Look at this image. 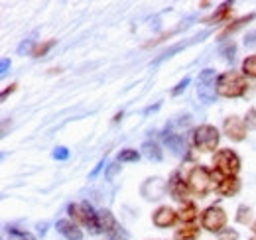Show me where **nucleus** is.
<instances>
[{
  "mask_svg": "<svg viewBox=\"0 0 256 240\" xmlns=\"http://www.w3.org/2000/svg\"><path fill=\"white\" fill-rule=\"evenodd\" d=\"M116 160H118L120 164H128V162H138V160H140V152L132 150V148L120 150V154L116 156Z\"/></svg>",
  "mask_w": 256,
  "mask_h": 240,
  "instance_id": "obj_24",
  "label": "nucleus"
},
{
  "mask_svg": "<svg viewBox=\"0 0 256 240\" xmlns=\"http://www.w3.org/2000/svg\"><path fill=\"white\" fill-rule=\"evenodd\" d=\"M166 191H168V181H164L162 178L146 180L144 185H142V189H140L142 197L148 199V201H158V199H162L166 195Z\"/></svg>",
  "mask_w": 256,
  "mask_h": 240,
  "instance_id": "obj_9",
  "label": "nucleus"
},
{
  "mask_svg": "<svg viewBox=\"0 0 256 240\" xmlns=\"http://www.w3.org/2000/svg\"><path fill=\"white\" fill-rule=\"evenodd\" d=\"M118 168H120V166H118V164H112V168H110V170H108V180H112V178H114V174H116V172H118Z\"/></svg>",
  "mask_w": 256,
  "mask_h": 240,
  "instance_id": "obj_33",
  "label": "nucleus"
},
{
  "mask_svg": "<svg viewBox=\"0 0 256 240\" xmlns=\"http://www.w3.org/2000/svg\"><path fill=\"white\" fill-rule=\"evenodd\" d=\"M211 181H213V176L211 172L205 168V166H195L190 176H188V185H190V191L203 197L207 195V191L211 189Z\"/></svg>",
  "mask_w": 256,
  "mask_h": 240,
  "instance_id": "obj_6",
  "label": "nucleus"
},
{
  "mask_svg": "<svg viewBox=\"0 0 256 240\" xmlns=\"http://www.w3.org/2000/svg\"><path fill=\"white\" fill-rule=\"evenodd\" d=\"M102 166H104V162H100V164H98V166H96L95 170H93V174H91V178H95L96 174H98V172H100V170H102Z\"/></svg>",
  "mask_w": 256,
  "mask_h": 240,
  "instance_id": "obj_36",
  "label": "nucleus"
},
{
  "mask_svg": "<svg viewBox=\"0 0 256 240\" xmlns=\"http://www.w3.org/2000/svg\"><path fill=\"white\" fill-rule=\"evenodd\" d=\"M213 166L223 178H236L240 172V158L232 150H219L213 158Z\"/></svg>",
  "mask_w": 256,
  "mask_h": 240,
  "instance_id": "obj_4",
  "label": "nucleus"
},
{
  "mask_svg": "<svg viewBox=\"0 0 256 240\" xmlns=\"http://www.w3.org/2000/svg\"><path fill=\"white\" fill-rule=\"evenodd\" d=\"M221 134L215 126L211 124H201L193 130V146L201 152H215V148L219 146Z\"/></svg>",
  "mask_w": 256,
  "mask_h": 240,
  "instance_id": "obj_3",
  "label": "nucleus"
},
{
  "mask_svg": "<svg viewBox=\"0 0 256 240\" xmlns=\"http://www.w3.org/2000/svg\"><path fill=\"white\" fill-rule=\"evenodd\" d=\"M54 44H56V42H48V44H44V46H38L32 54L36 56V58H40V56H44V54H46L50 48H54Z\"/></svg>",
  "mask_w": 256,
  "mask_h": 240,
  "instance_id": "obj_30",
  "label": "nucleus"
},
{
  "mask_svg": "<svg viewBox=\"0 0 256 240\" xmlns=\"http://www.w3.org/2000/svg\"><path fill=\"white\" fill-rule=\"evenodd\" d=\"M244 124H246V128H252V130H256V108H250V110L246 112Z\"/></svg>",
  "mask_w": 256,
  "mask_h": 240,
  "instance_id": "obj_29",
  "label": "nucleus"
},
{
  "mask_svg": "<svg viewBox=\"0 0 256 240\" xmlns=\"http://www.w3.org/2000/svg\"><path fill=\"white\" fill-rule=\"evenodd\" d=\"M56 228L60 234H64L67 240H83V232L81 228L73 222V220H67V218H62L56 222Z\"/></svg>",
  "mask_w": 256,
  "mask_h": 240,
  "instance_id": "obj_15",
  "label": "nucleus"
},
{
  "mask_svg": "<svg viewBox=\"0 0 256 240\" xmlns=\"http://www.w3.org/2000/svg\"><path fill=\"white\" fill-rule=\"evenodd\" d=\"M54 160H58V162H65V160H69V150L64 148V146H58V148L54 150Z\"/></svg>",
  "mask_w": 256,
  "mask_h": 240,
  "instance_id": "obj_27",
  "label": "nucleus"
},
{
  "mask_svg": "<svg viewBox=\"0 0 256 240\" xmlns=\"http://www.w3.org/2000/svg\"><path fill=\"white\" fill-rule=\"evenodd\" d=\"M178 216H180V220L186 222V224L193 222V220L197 218V207H195V203H192V201L182 203V207L178 210Z\"/></svg>",
  "mask_w": 256,
  "mask_h": 240,
  "instance_id": "obj_17",
  "label": "nucleus"
},
{
  "mask_svg": "<svg viewBox=\"0 0 256 240\" xmlns=\"http://www.w3.org/2000/svg\"><path fill=\"white\" fill-rule=\"evenodd\" d=\"M96 220H98V230L102 232H108V234H114L118 230V224H116V218L112 216V212L108 209H100L96 210Z\"/></svg>",
  "mask_w": 256,
  "mask_h": 240,
  "instance_id": "obj_14",
  "label": "nucleus"
},
{
  "mask_svg": "<svg viewBox=\"0 0 256 240\" xmlns=\"http://www.w3.org/2000/svg\"><path fill=\"white\" fill-rule=\"evenodd\" d=\"M217 73L215 69H203L197 75V98L203 104H211L219 94H217Z\"/></svg>",
  "mask_w": 256,
  "mask_h": 240,
  "instance_id": "obj_2",
  "label": "nucleus"
},
{
  "mask_svg": "<svg viewBox=\"0 0 256 240\" xmlns=\"http://www.w3.org/2000/svg\"><path fill=\"white\" fill-rule=\"evenodd\" d=\"M162 140H164V144L174 152L176 156H180V154L186 152V140H184V136L178 134V132H172V130L166 128V132L162 134Z\"/></svg>",
  "mask_w": 256,
  "mask_h": 240,
  "instance_id": "obj_13",
  "label": "nucleus"
},
{
  "mask_svg": "<svg viewBox=\"0 0 256 240\" xmlns=\"http://www.w3.org/2000/svg\"><path fill=\"white\" fill-rule=\"evenodd\" d=\"M226 224V212L217 205H211L201 214V226L209 232H223Z\"/></svg>",
  "mask_w": 256,
  "mask_h": 240,
  "instance_id": "obj_7",
  "label": "nucleus"
},
{
  "mask_svg": "<svg viewBox=\"0 0 256 240\" xmlns=\"http://www.w3.org/2000/svg\"><path fill=\"white\" fill-rule=\"evenodd\" d=\"M219 240H238V232L234 228H224L223 232H219Z\"/></svg>",
  "mask_w": 256,
  "mask_h": 240,
  "instance_id": "obj_28",
  "label": "nucleus"
},
{
  "mask_svg": "<svg viewBox=\"0 0 256 240\" xmlns=\"http://www.w3.org/2000/svg\"><path fill=\"white\" fill-rule=\"evenodd\" d=\"M211 176L217 180L215 189H217L219 195H223V197H232V195H236V193L240 191V181H238V178H223L219 172H213Z\"/></svg>",
  "mask_w": 256,
  "mask_h": 240,
  "instance_id": "obj_11",
  "label": "nucleus"
},
{
  "mask_svg": "<svg viewBox=\"0 0 256 240\" xmlns=\"http://www.w3.org/2000/svg\"><path fill=\"white\" fill-rule=\"evenodd\" d=\"M248 89L246 77L236 71H224L217 79V94L224 98H238Z\"/></svg>",
  "mask_w": 256,
  "mask_h": 240,
  "instance_id": "obj_1",
  "label": "nucleus"
},
{
  "mask_svg": "<svg viewBox=\"0 0 256 240\" xmlns=\"http://www.w3.org/2000/svg\"><path fill=\"white\" fill-rule=\"evenodd\" d=\"M188 85H190V77H186L184 81H180V83H178V87L172 90V94H174V96H178L180 92H184V90L188 89Z\"/></svg>",
  "mask_w": 256,
  "mask_h": 240,
  "instance_id": "obj_31",
  "label": "nucleus"
},
{
  "mask_svg": "<svg viewBox=\"0 0 256 240\" xmlns=\"http://www.w3.org/2000/svg\"><path fill=\"white\" fill-rule=\"evenodd\" d=\"M244 46H248V48H254V46H256V32H250V34H246V38H244Z\"/></svg>",
  "mask_w": 256,
  "mask_h": 240,
  "instance_id": "obj_32",
  "label": "nucleus"
},
{
  "mask_svg": "<svg viewBox=\"0 0 256 240\" xmlns=\"http://www.w3.org/2000/svg\"><path fill=\"white\" fill-rule=\"evenodd\" d=\"M230 8H232V4H230V2L221 4V8H219L211 18H207V22H221V20H226V16L230 14Z\"/></svg>",
  "mask_w": 256,
  "mask_h": 240,
  "instance_id": "obj_23",
  "label": "nucleus"
},
{
  "mask_svg": "<svg viewBox=\"0 0 256 240\" xmlns=\"http://www.w3.org/2000/svg\"><path fill=\"white\" fill-rule=\"evenodd\" d=\"M246 124L244 120L238 116H226L223 122V132L226 138H230L232 142H242L246 138Z\"/></svg>",
  "mask_w": 256,
  "mask_h": 240,
  "instance_id": "obj_8",
  "label": "nucleus"
},
{
  "mask_svg": "<svg viewBox=\"0 0 256 240\" xmlns=\"http://www.w3.org/2000/svg\"><path fill=\"white\" fill-rule=\"evenodd\" d=\"M256 18V14H248V16H244V18H238L236 22H232L230 26H226L224 28V32L221 34V38H224V36H228V34H232V32H236L238 28H242L244 24H248V22H252Z\"/></svg>",
  "mask_w": 256,
  "mask_h": 240,
  "instance_id": "obj_21",
  "label": "nucleus"
},
{
  "mask_svg": "<svg viewBox=\"0 0 256 240\" xmlns=\"http://www.w3.org/2000/svg\"><path fill=\"white\" fill-rule=\"evenodd\" d=\"M69 214L75 218V220H79L81 224H85L93 234L96 232H100L98 230V220H96V210L91 207V203H87V201H81V203H71L69 207Z\"/></svg>",
  "mask_w": 256,
  "mask_h": 240,
  "instance_id": "obj_5",
  "label": "nucleus"
},
{
  "mask_svg": "<svg viewBox=\"0 0 256 240\" xmlns=\"http://www.w3.org/2000/svg\"><path fill=\"white\" fill-rule=\"evenodd\" d=\"M207 36H209V32H203L201 36H195V38H192L190 42H184V44H176L174 48H170V50H166V52H164V54H162V56H160V58H158V60L154 61V65H158V63H162V61L170 60V58H172L174 54H178V52H182V50H186L188 46H192V44H195V42H201V40H203V38H207Z\"/></svg>",
  "mask_w": 256,
  "mask_h": 240,
  "instance_id": "obj_16",
  "label": "nucleus"
},
{
  "mask_svg": "<svg viewBox=\"0 0 256 240\" xmlns=\"http://www.w3.org/2000/svg\"><path fill=\"white\" fill-rule=\"evenodd\" d=\"M252 230H254V234H256V222H254V226H252Z\"/></svg>",
  "mask_w": 256,
  "mask_h": 240,
  "instance_id": "obj_37",
  "label": "nucleus"
},
{
  "mask_svg": "<svg viewBox=\"0 0 256 240\" xmlns=\"http://www.w3.org/2000/svg\"><path fill=\"white\" fill-rule=\"evenodd\" d=\"M6 236L8 240H36V236L30 234L28 230H20L14 226H6Z\"/></svg>",
  "mask_w": 256,
  "mask_h": 240,
  "instance_id": "obj_20",
  "label": "nucleus"
},
{
  "mask_svg": "<svg viewBox=\"0 0 256 240\" xmlns=\"http://www.w3.org/2000/svg\"><path fill=\"white\" fill-rule=\"evenodd\" d=\"M14 90H16V85H10V89H6L2 92V100H6V96H8L10 92H14Z\"/></svg>",
  "mask_w": 256,
  "mask_h": 240,
  "instance_id": "obj_35",
  "label": "nucleus"
},
{
  "mask_svg": "<svg viewBox=\"0 0 256 240\" xmlns=\"http://www.w3.org/2000/svg\"><path fill=\"white\" fill-rule=\"evenodd\" d=\"M242 75L256 79V56H250V58L242 61Z\"/></svg>",
  "mask_w": 256,
  "mask_h": 240,
  "instance_id": "obj_22",
  "label": "nucleus"
},
{
  "mask_svg": "<svg viewBox=\"0 0 256 240\" xmlns=\"http://www.w3.org/2000/svg\"><path fill=\"white\" fill-rule=\"evenodd\" d=\"M234 50H236V48H234V44H232V42H230V44H224L223 50H221V54H223L224 60L226 61L234 60Z\"/></svg>",
  "mask_w": 256,
  "mask_h": 240,
  "instance_id": "obj_26",
  "label": "nucleus"
},
{
  "mask_svg": "<svg viewBox=\"0 0 256 240\" xmlns=\"http://www.w3.org/2000/svg\"><path fill=\"white\" fill-rule=\"evenodd\" d=\"M250 220V207H246V205H240L238 209H236V222H240V224H246Z\"/></svg>",
  "mask_w": 256,
  "mask_h": 240,
  "instance_id": "obj_25",
  "label": "nucleus"
},
{
  "mask_svg": "<svg viewBox=\"0 0 256 240\" xmlns=\"http://www.w3.org/2000/svg\"><path fill=\"white\" fill-rule=\"evenodd\" d=\"M197 236H199V226H193V224L182 226L176 230V240H195Z\"/></svg>",
  "mask_w": 256,
  "mask_h": 240,
  "instance_id": "obj_19",
  "label": "nucleus"
},
{
  "mask_svg": "<svg viewBox=\"0 0 256 240\" xmlns=\"http://www.w3.org/2000/svg\"><path fill=\"white\" fill-rule=\"evenodd\" d=\"M8 65H10V60H6V58H4V60H2V75H6V73H8Z\"/></svg>",
  "mask_w": 256,
  "mask_h": 240,
  "instance_id": "obj_34",
  "label": "nucleus"
},
{
  "mask_svg": "<svg viewBox=\"0 0 256 240\" xmlns=\"http://www.w3.org/2000/svg\"><path fill=\"white\" fill-rule=\"evenodd\" d=\"M142 156L146 158V160H150V162H160L162 160V150H160V146L156 144V142H152V140H148V142H144L142 144Z\"/></svg>",
  "mask_w": 256,
  "mask_h": 240,
  "instance_id": "obj_18",
  "label": "nucleus"
},
{
  "mask_svg": "<svg viewBox=\"0 0 256 240\" xmlns=\"http://www.w3.org/2000/svg\"><path fill=\"white\" fill-rule=\"evenodd\" d=\"M178 210H174L172 207H168V205H164L160 209L154 212V216H152V220H154V224L158 226V228H168V226H174L176 222H178Z\"/></svg>",
  "mask_w": 256,
  "mask_h": 240,
  "instance_id": "obj_12",
  "label": "nucleus"
},
{
  "mask_svg": "<svg viewBox=\"0 0 256 240\" xmlns=\"http://www.w3.org/2000/svg\"><path fill=\"white\" fill-rule=\"evenodd\" d=\"M168 193L172 195V199L186 203V197L190 193V185H188V181H184L180 172H174L172 178L168 180Z\"/></svg>",
  "mask_w": 256,
  "mask_h": 240,
  "instance_id": "obj_10",
  "label": "nucleus"
}]
</instances>
